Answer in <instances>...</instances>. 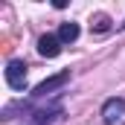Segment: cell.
<instances>
[{"label":"cell","mask_w":125,"mask_h":125,"mask_svg":"<svg viewBox=\"0 0 125 125\" xmlns=\"http://www.w3.org/2000/svg\"><path fill=\"white\" fill-rule=\"evenodd\" d=\"M64 119V105L61 99L55 102H47L41 108H29V114L23 116V125H55Z\"/></svg>","instance_id":"cell-1"},{"label":"cell","mask_w":125,"mask_h":125,"mask_svg":"<svg viewBox=\"0 0 125 125\" xmlns=\"http://www.w3.org/2000/svg\"><path fill=\"white\" fill-rule=\"evenodd\" d=\"M108 29H111V21H108L105 15H99V18H96V32H108Z\"/></svg>","instance_id":"cell-7"},{"label":"cell","mask_w":125,"mask_h":125,"mask_svg":"<svg viewBox=\"0 0 125 125\" xmlns=\"http://www.w3.org/2000/svg\"><path fill=\"white\" fill-rule=\"evenodd\" d=\"M26 61H21V58H12V61L6 64V84L12 87V90H26Z\"/></svg>","instance_id":"cell-2"},{"label":"cell","mask_w":125,"mask_h":125,"mask_svg":"<svg viewBox=\"0 0 125 125\" xmlns=\"http://www.w3.org/2000/svg\"><path fill=\"white\" fill-rule=\"evenodd\" d=\"M70 82V70H61V73H55V76H50V79H44L35 90H32V99L35 102H41V99H47V96L52 93V90H58Z\"/></svg>","instance_id":"cell-3"},{"label":"cell","mask_w":125,"mask_h":125,"mask_svg":"<svg viewBox=\"0 0 125 125\" xmlns=\"http://www.w3.org/2000/svg\"><path fill=\"white\" fill-rule=\"evenodd\" d=\"M61 41H58V35H50V32H47V35H41V38H38V52H41V55H44V58H58V55H61Z\"/></svg>","instance_id":"cell-5"},{"label":"cell","mask_w":125,"mask_h":125,"mask_svg":"<svg viewBox=\"0 0 125 125\" xmlns=\"http://www.w3.org/2000/svg\"><path fill=\"white\" fill-rule=\"evenodd\" d=\"M122 116H125V99H108L105 105H102V122L105 125H116V122H122Z\"/></svg>","instance_id":"cell-4"},{"label":"cell","mask_w":125,"mask_h":125,"mask_svg":"<svg viewBox=\"0 0 125 125\" xmlns=\"http://www.w3.org/2000/svg\"><path fill=\"white\" fill-rule=\"evenodd\" d=\"M119 29H125V21H122V23H119Z\"/></svg>","instance_id":"cell-8"},{"label":"cell","mask_w":125,"mask_h":125,"mask_svg":"<svg viewBox=\"0 0 125 125\" xmlns=\"http://www.w3.org/2000/svg\"><path fill=\"white\" fill-rule=\"evenodd\" d=\"M55 35H58V41H61V44H73V41L82 35V29H79V23L67 21V23H61V26H58V32H55Z\"/></svg>","instance_id":"cell-6"}]
</instances>
